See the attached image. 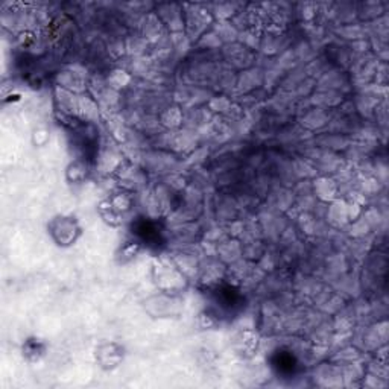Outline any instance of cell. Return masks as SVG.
<instances>
[{"mask_svg":"<svg viewBox=\"0 0 389 389\" xmlns=\"http://www.w3.org/2000/svg\"><path fill=\"white\" fill-rule=\"evenodd\" d=\"M50 230H63V233L54 236L55 241L58 242V245H61V247H69V245L74 243L76 241V237L79 236V232H81L74 219L64 218V216L54 221L52 225H50Z\"/></svg>","mask_w":389,"mask_h":389,"instance_id":"cell-1","label":"cell"}]
</instances>
